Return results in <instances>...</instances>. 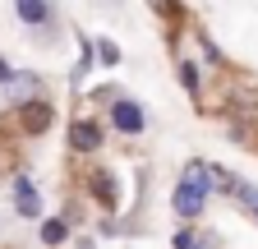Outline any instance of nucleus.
Returning <instances> with one entry per match:
<instances>
[{"instance_id":"f257e3e1","label":"nucleus","mask_w":258,"mask_h":249,"mask_svg":"<svg viewBox=\"0 0 258 249\" xmlns=\"http://www.w3.org/2000/svg\"><path fill=\"white\" fill-rule=\"evenodd\" d=\"M208 194H212V171L203 162H189L180 184H175V212L180 217H199L208 208Z\"/></svg>"},{"instance_id":"f03ea898","label":"nucleus","mask_w":258,"mask_h":249,"mask_svg":"<svg viewBox=\"0 0 258 249\" xmlns=\"http://www.w3.org/2000/svg\"><path fill=\"white\" fill-rule=\"evenodd\" d=\"M111 125L120 134H143V125H148V115H143V106L139 102H129V97H120V102H111Z\"/></svg>"},{"instance_id":"7ed1b4c3","label":"nucleus","mask_w":258,"mask_h":249,"mask_svg":"<svg viewBox=\"0 0 258 249\" xmlns=\"http://www.w3.org/2000/svg\"><path fill=\"white\" fill-rule=\"evenodd\" d=\"M14 208L23 217H37L42 212V194H37V184H32V180H19L14 184Z\"/></svg>"},{"instance_id":"20e7f679","label":"nucleus","mask_w":258,"mask_h":249,"mask_svg":"<svg viewBox=\"0 0 258 249\" xmlns=\"http://www.w3.org/2000/svg\"><path fill=\"white\" fill-rule=\"evenodd\" d=\"M70 143H74L79 152H97V148H102V130H97L92 120H79L74 130H70Z\"/></svg>"},{"instance_id":"39448f33","label":"nucleus","mask_w":258,"mask_h":249,"mask_svg":"<svg viewBox=\"0 0 258 249\" xmlns=\"http://www.w3.org/2000/svg\"><path fill=\"white\" fill-rule=\"evenodd\" d=\"M23 23H46V0H14Z\"/></svg>"},{"instance_id":"423d86ee","label":"nucleus","mask_w":258,"mask_h":249,"mask_svg":"<svg viewBox=\"0 0 258 249\" xmlns=\"http://www.w3.org/2000/svg\"><path fill=\"white\" fill-rule=\"evenodd\" d=\"M51 125V111L46 106H28V115H23V130H32V134H42Z\"/></svg>"},{"instance_id":"0eeeda50","label":"nucleus","mask_w":258,"mask_h":249,"mask_svg":"<svg viewBox=\"0 0 258 249\" xmlns=\"http://www.w3.org/2000/svg\"><path fill=\"white\" fill-rule=\"evenodd\" d=\"M10 88H14V102H28L32 92H37V79H32V74H14Z\"/></svg>"},{"instance_id":"6e6552de","label":"nucleus","mask_w":258,"mask_h":249,"mask_svg":"<svg viewBox=\"0 0 258 249\" xmlns=\"http://www.w3.org/2000/svg\"><path fill=\"white\" fill-rule=\"evenodd\" d=\"M64 235H70V226H64L60 217H51V222L42 226V240H46V244H64Z\"/></svg>"},{"instance_id":"1a4fd4ad","label":"nucleus","mask_w":258,"mask_h":249,"mask_svg":"<svg viewBox=\"0 0 258 249\" xmlns=\"http://www.w3.org/2000/svg\"><path fill=\"white\" fill-rule=\"evenodd\" d=\"M97 46V60H102V65H120V46L115 42H92Z\"/></svg>"},{"instance_id":"9d476101","label":"nucleus","mask_w":258,"mask_h":249,"mask_svg":"<svg viewBox=\"0 0 258 249\" xmlns=\"http://www.w3.org/2000/svg\"><path fill=\"white\" fill-rule=\"evenodd\" d=\"M92 184H97V199H102V203H115V180L111 175H97Z\"/></svg>"},{"instance_id":"9b49d317","label":"nucleus","mask_w":258,"mask_h":249,"mask_svg":"<svg viewBox=\"0 0 258 249\" xmlns=\"http://www.w3.org/2000/svg\"><path fill=\"white\" fill-rule=\"evenodd\" d=\"M231 194H240V199H244V203L258 212V190H249V184H240V180H235V190H231Z\"/></svg>"},{"instance_id":"f8f14e48","label":"nucleus","mask_w":258,"mask_h":249,"mask_svg":"<svg viewBox=\"0 0 258 249\" xmlns=\"http://www.w3.org/2000/svg\"><path fill=\"white\" fill-rule=\"evenodd\" d=\"M180 79H184V88H189V92H194V88H199V70H194V65H189V60H184V65H180Z\"/></svg>"},{"instance_id":"ddd939ff","label":"nucleus","mask_w":258,"mask_h":249,"mask_svg":"<svg viewBox=\"0 0 258 249\" xmlns=\"http://www.w3.org/2000/svg\"><path fill=\"white\" fill-rule=\"evenodd\" d=\"M0 83H14V70L5 65V60H0Z\"/></svg>"}]
</instances>
